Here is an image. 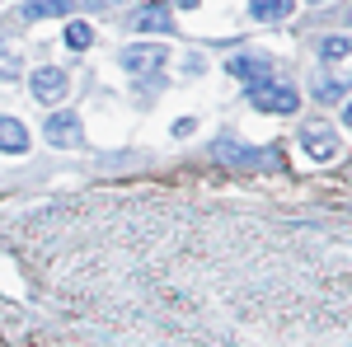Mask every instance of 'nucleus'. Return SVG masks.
Wrapping results in <instances>:
<instances>
[{
    "instance_id": "obj_10",
    "label": "nucleus",
    "mask_w": 352,
    "mask_h": 347,
    "mask_svg": "<svg viewBox=\"0 0 352 347\" xmlns=\"http://www.w3.org/2000/svg\"><path fill=\"white\" fill-rule=\"evenodd\" d=\"M61 14H71V0H28L24 5L28 24H38V19H61Z\"/></svg>"
},
{
    "instance_id": "obj_14",
    "label": "nucleus",
    "mask_w": 352,
    "mask_h": 347,
    "mask_svg": "<svg viewBox=\"0 0 352 347\" xmlns=\"http://www.w3.org/2000/svg\"><path fill=\"white\" fill-rule=\"evenodd\" d=\"M315 94H320L324 104H333V99H348V85H343V80H320V85H315Z\"/></svg>"
},
{
    "instance_id": "obj_1",
    "label": "nucleus",
    "mask_w": 352,
    "mask_h": 347,
    "mask_svg": "<svg viewBox=\"0 0 352 347\" xmlns=\"http://www.w3.org/2000/svg\"><path fill=\"white\" fill-rule=\"evenodd\" d=\"M249 104L258 108V113H296V89L292 85H272V76L268 80H254L249 85Z\"/></svg>"
},
{
    "instance_id": "obj_8",
    "label": "nucleus",
    "mask_w": 352,
    "mask_h": 347,
    "mask_svg": "<svg viewBox=\"0 0 352 347\" xmlns=\"http://www.w3.org/2000/svg\"><path fill=\"white\" fill-rule=\"evenodd\" d=\"M212 150H217V160H221V164H258V150L240 146L235 136H221V141L212 146Z\"/></svg>"
},
{
    "instance_id": "obj_9",
    "label": "nucleus",
    "mask_w": 352,
    "mask_h": 347,
    "mask_svg": "<svg viewBox=\"0 0 352 347\" xmlns=\"http://www.w3.org/2000/svg\"><path fill=\"white\" fill-rule=\"evenodd\" d=\"M292 10H296V0H254V5H249V14H254L258 24H282Z\"/></svg>"
},
{
    "instance_id": "obj_6",
    "label": "nucleus",
    "mask_w": 352,
    "mask_h": 347,
    "mask_svg": "<svg viewBox=\"0 0 352 347\" xmlns=\"http://www.w3.org/2000/svg\"><path fill=\"white\" fill-rule=\"evenodd\" d=\"M226 71H230V76H235V80H268L272 76V61L263 52L254 56V52H240V56H230V61H226Z\"/></svg>"
},
{
    "instance_id": "obj_5",
    "label": "nucleus",
    "mask_w": 352,
    "mask_h": 347,
    "mask_svg": "<svg viewBox=\"0 0 352 347\" xmlns=\"http://www.w3.org/2000/svg\"><path fill=\"white\" fill-rule=\"evenodd\" d=\"M164 56H169V52H164L160 43H136V47L122 52V66H127L132 76H146V71H160Z\"/></svg>"
},
{
    "instance_id": "obj_2",
    "label": "nucleus",
    "mask_w": 352,
    "mask_h": 347,
    "mask_svg": "<svg viewBox=\"0 0 352 347\" xmlns=\"http://www.w3.org/2000/svg\"><path fill=\"white\" fill-rule=\"evenodd\" d=\"M43 136L52 141L56 150H76V146L85 141V127H80V117H76V113H52V117H47V127H43Z\"/></svg>"
},
{
    "instance_id": "obj_16",
    "label": "nucleus",
    "mask_w": 352,
    "mask_h": 347,
    "mask_svg": "<svg viewBox=\"0 0 352 347\" xmlns=\"http://www.w3.org/2000/svg\"><path fill=\"white\" fill-rule=\"evenodd\" d=\"M192 127H197V122H192V117H179V122H174V136H188Z\"/></svg>"
},
{
    "instance_id": "obj_3",
    "label": "nucleus",
    "mask_w": 352,
    "mask_h": 347,
    "mask_svg": "<svg viewBox=\"0 0 352 347\" xmlns=\"http://www.w3.org/2000/svg\"><path fill=\"white\" fill-rule=\"evenodd\" d=\"M300 146H305L310 160H333V155H338V132H333L329 122H305Z\"/></svg>"
},
{
    "instance_id": "obj_17",
    "label": "nucleus",
    "mask_w": 352,
    "mask_h": 347,
    "mask_svg": "<svg viewBox=\"0 0 352 347\" xmlns=\"http://www.w3.org/2000/svg\"><path fill=\"white\" fill-rule=\"evenodd\" d=\"M310 5H324V0H310Z\"/></svg>"
},
{
    "instance_id": "obj_4",
    "label": "nucleus",
    "mask_w": 352,
    "mask_h": 347,
    "mask_svg": "<svg viewBox=\"0 0 352 347\" xmlns=\"http://www.w3.org/2000/svg\"><path fill=\"white\" fill-rule=\"evenodd\" d=\"M28 85H33V99L38 104H61L66 99V71L61 66H38Z\"/></svg>"
},
{
    "instance_id": "obj_15",
    "label": "nucleus",
    "mask_w": 352,
    "mask_h": 347,
    "mask_svg": "<svg viewBox=\"0 0 352 347\" xmlns=\"http://www.w3.org/2000/svg\"><path fill=\"white\" fill-rule=\"evenodd\" d=\"M320 56H324V61H343V56H348V38H324V43H320Z\"/></svg>"
},
{
    "instance_id": "obj_12",
    "label": "nucleus",
    "mask_w": 352,
    "mask_h": 347,
    "mask_svg": "<svg viewBox=\"0 0 352 347\" xmlns=\"http://www.w3.org/2000/svg\"><path fill=\"white\" fill-rule=\"evenodd\" d=\"M89 43H94V28H89V24H66V47L85 52Z\"/></svg>"
},
{
    "instance_id": "obj_7",
    "label": "nucleus",
    "mask_w": 352,
    "mask_h": 347,
    "mask_svg": "<svg viewBox=\"0 0 352 347\" xmlns=\"http://www.w3.org/2000/svg\"><path fill=\"white\" fill-rule=\"evenodd\" d=\"M0 150L5 155H24L28 150V127L19 117H0Z\"/></svg>"
},
{
    "instance_id": "obj_13",
    "label": "nucleus",
    "mask_w": 352,
    "mask_h": 347,
    "mask_svg": "<svg viewBox=\"0 0 352 347\" xmlns=\"http://www.w3.org/2000/svg\"><path fill=\"white\" fill-rule=\"evenodd\" d=\"M24 66H19V52L14 47H0V80H19Z\"/></svg>"
},
{
    "instance_id": "obj_11",
    "label": "nucleus",
    "mask_w": 352,
    "mask_h": 347,
    "mask_svg": "<svg viewBox=\"0 0 352 347\" xmlns=\"http://www.w3.org/2000/svg\"><path fill=\"white\" fill-rule=\"evenodd\" d=\"M132 28H141V33H164V28H169V14H164L160 5H146L132 19Z\"/></svg>"
}]
</instances>
